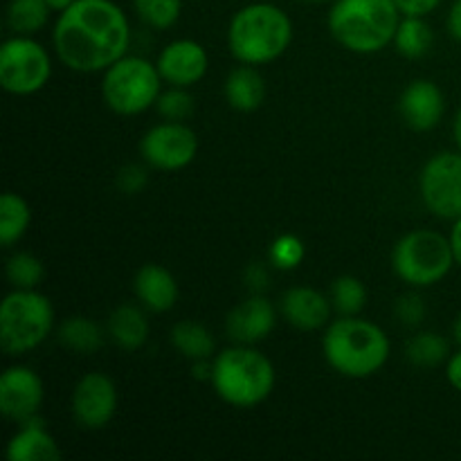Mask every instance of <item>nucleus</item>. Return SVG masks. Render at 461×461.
I'll list each match as a JSON object with an SVG mask.
<instances>
[{
    "label": "nucleus",
    "mask_w": 461,
    "mask_h": 461,
    "mask_svg": "<svg viewBox=\"0 0 461 461\" xmlns=\"http://www.w3.org/2000/svg\"><path fill=\"white\" fill-rule=\"evenodd\" d=\"M405 358L417 367H437L450 358V345L441 333L421 331L408 340Z\"/></svg>",
    "instance_id": "nucleus-27"
},
{
    "label": "nucleus",
    "mask_w": 461,
    "mask_h": 461,
    "mask_svg": "<svg viewBox=\"0 0 461 461\" xmlns=\"http://www.w3.org/2000/svg\"><path fill=\"white\" fill-rule=\"evenodd\" d=\"M133 9L151 30H169L183 14V0H133Z\"/></svg>",
    "instance_id": "nucleus-29"
},
{
    "label": "nucleus",
    "mask_w": 461,
    "mask_h": 461,
    "mask_svg": "<svg viewBox=\"0 0 461 461\" xmlns=\"http://www.w3.org/2000/svg\"><path fill=\"white\" fill-rule=\"evenodd\" d=\"M435 43V32L428 25L426 18L421 16H403L396 30L394 45L399 54L405 59H421L426 57Z\"/></svg>",
    "instance_id": "nucleus-25"
},
{
    "label": "nucleus",
    "mask_w": 461,
    "mask_h": 461,
    "mask_svg": "<svg viewBox=\"0 0 461 461\" xmlns=\"http://www.w3.org/2000/svg\"><path fill=\"white\" fill-rule=\"evenodd\" d=\"M327 363L347 378H369L385 367L390 338L378 324L356 315H340L329 322L322 338Z\"/></svg>",
    "instance_id": "nucleus-2"
},
{
    "label": "nucleus",
    "mask_w": 461,
    "mask_h": 461,
    "mask_svg": "<svg viewBox=\"0 0 461 461\" xmlns=\"http://www.w3.org/2000/svg\"><path fill=\"white\" fill-rule=\"evenodd\" d=\"M275 365L255 345L228 347L212 360V387L232 408H257L275 390Z\"/></svg>",
    "instance_id": "nucleus-4"
},
{
    "label": "nucleus",
    "mask_w": 461,
    "mask_h": 461,
    "mask_svg": "<svg viewBox=\"0 0 461 461\" xmlns=\"http://www.w3.org/2000/svg\"><path fill=\"white\" fill-rule=\"evenodd\" d=\"M214 360V358H212ZM212 360H196L192 367L194 378H201V381H212Z\"/></svg>",
    "instance_id": "nucleus-40"
},
{
    "label": "nucleus",
    "mask_w": 461,
    "mask_h": 461,
    "mask_svg": "<svg viewBox=\"0 0 461 461\" xmlns=\"http://www.w3.org/2000/svg\"><path fill=\"white\" fill-rule=\"evenodd\" d=\"M106 333L120 349L124 351H138L147 345L149 333V320L144 315L142 304H120L111 315H108Z\"/></svg>",
    "instance_id": "nucleus-20"
},
{
    "label": "nucleus",
    "mask_w": 461,
    "mask_h": 461,
    "mask_svg": "<svg viewBox=\"0 0 461 461\" xmlns=\"http://www.w3.org/2000/svg\"><path fill=\"white\" fill-rule=\"evenodd\" d=\"M421 201L435 216L457 221L461 216V151H441L423 165Z\"/></svg>",
    "instance_id": "nucleus-10"
},
{
    "label": "nucleus",
    "mask_w": 461,
    "mask_h": 461,
    "mask_svg": "<svg viewBox=\"0 0 461 461\" xmlns=\"http://www.w3.org/2000/svg\"><path fill=\"white\" fill-rule=\"evenodd\" d=\"M403 18L394 0H336L329 12V32L354 54H374L394 43Z\"/></svg>",
    "instance_id": "nucleus-5"
},
{
    "label": "nucleus",
    "mask_w": 461,
    "mask_h": 461,
    "mask_svg": "<svg viewBox=\"0 0 461 461\" xmlns=\"http://www.w3.org/2000/svg\"><path fill=\"white\" fill-rule=\"evenodd\" d=\"M446 25H448V32L453 39H457L461 43V0H455L453 7H450L448 12V21H446Z\"/></svg>",
    "instance_id": "nucleus-38"
},
{
    "label": "nucleus",
    "mask_w": 461,
    "mask_h": 461,
    "mask_svg": "<svg viewBox=\"0 0 461 461\" xmlns=\"http://www.w3.org/2000/svg\"><path fill=\"white\" fill-rule=\"evenodd\" d=\"M45 399V387L39 374L25 365L7 367L0 376V414L7 421L25 423L39 417Z\"/></svg>",
    "instance_id": "nucleus-13"
},
{
    "label": "nucleus",
    "mask_w": 461,
    "mask_h": 461,
    "mask_svg": "<svg viewBox=\"0 0 461 461\" xmlns=\"http://www.w3.org/2000/svg\"><path fill=\"white\" fill-rule=\"evenodd\" d=\"M225 99L239 113H252L264 104L266 81L255 66L241 63L225 79Z\"/></svg>",
    "instance_id": "nucleus-21"
},
{
    "label": "nucleus",
    "mask_w": 461,
    "mask_h": 461,
    "mask_svg": "<svg viewBox=\"0 0 461 461\" xmlns=\"http://www.w3.org/2000/svg\"><path fill=\"white\" fill-rule=\"evenodd\" d=\"M396 7L401 9L403 16H421L426 18L428 14L435 12L444 0H394Z\"/></svg>",
    "instance_id": "nucleus-36"
},
{
    "label": "nucleus",
    "mask_w": 461,
    "mask_h": 461,
    "mask_svg": "<svg viewBox=\"0 0 461 461\" xmlns=\"http://www.w3.org/2000/svg\"><path fill=\"white\" fill-rule=\"evenodd\" d=\"M304 3H327V0H304Z\"/></svg>",
    "instance_id": "nucleus-44"
},
{
    "label": "nucleus",
    "mask_w": 461,
    "mask_h": 461,
    "mask_svg": "<svg viewBox=\"0 0 461 461\" xmlns=\"http://www.w3.org/2000/svg\"><path fill=\"white\" fill-rule=\"evenodd\" d=\"M277 309L266 295H250L225 318V333L237 345H257L273 333Z\"/></svg>",
    "instance_id": "nucleus-15"
},
{
    "label": "nucleus",
    "mask_w": 461,
    "mask_h": 461,
    "mask_svg": "<svg viewBox=\"0 0 461 461\" xmlns=\"http://www.w3.org/2000/svg\"><path fill=\"white\" fill-rule=\"evenodd\" d=\"M5 273H7L9 284L14 288H39V284L43 282L45 268L41 264L39 257H34L32 252H16L7 259L5 266Z\"/></svg>",
    "instance_id": "nucleus-30"
},
{
    "label": "nucleus",
    "mask_w": 461,
    "mask_h": 461,
    "mask_svg": "<svg viewBox=\"0 0 461 461\" xmlns=\"http://www.w3.org/2000/svg\"><path fill=\"white\" fill-rule=\"evenodd\" d=\"M171 347L185 358L196 363V360H212L216 351V340L210 329L194 320L176 322L171 329Z\"/></svg>",
    "instance_id": "nucleus-22"
},
{
    "label": "nucleus",
    "mask_w": 461,
    "mask_h": 461,
    "mask_svg": "<svg viewBox=\"0 0 461 461\" xmlns=\"http://www.w3.org/2000/svg\"><path fill=\"white\" fill-rule=\"evenodd\" d=\"M61 457L57 439L45 430L39 417L21 423L7 444L9 461H61Z\"/></svg>",
    "instance_id": "nucleus-19"
},
{
    "label": "nucleus",
    "mask_w": 461,
    "mask_h": 461,
    "mask_svg": "<svg viewBox=\"0 0 461 461\" xmlns=\"http://www.w3.org/2000/svg\"><path fill=\"white\" fill-rule=\"evenodd\" d=\"M162 81L165 79L156 63L135 54H124L104 70L102 97L117 115H140L156 106Z\"/></svg>",
    "instance_id": "nucleus-8"
},
{
    "label": "nucleus",
    "mask_w": 461,
    "mask_h": 461,
    "mask_svg": "<svg viewBox=\"0 0 461 461\" xmlns=\"http://www.w3.org/2000/svg\"><path fill=\"white\" fill-rule=\"evenodd\" d=\"M329 297L338 315H358L367 304V288L354 275H340L333 279Z\"/></svg>",
    "instance_id": "nucleus-28"
},
{
    "label": "nucleus",
    "mask_w": 461,
    "mask_h": 461,
    "mask_svg": "<svg viewBox=\"0 0 461 461\" xmlns=\"http://www.w3.org/2000/svg\"><path fill=\"white\" fill-rule=\"evenodd\" d=\"M156 111L169 122H185L194 113V97L187 88L169 86L156 102Z\"/></svg>",
    "instance_id": "nucleus-32"
},
{
    "label": "nucleus",
    "mask_w": 461,
    "mask_h": 461,
    "mask_svg": "<svg viewBox=\"0 0 461 461\" xmlns=\"http://www.w3.org/2000/svg\"><path fill=\"white\" fill-rule=\"evenodd\" d=\"M52 75L48 50L32 36L7 39L0 48V86L9 95H34L45 88Z\"/></svg>",
    "instance_id": "nucleus-9"
},
{
    "label": "nucleus",
    "mask_w": 461,
    "mask_h": 461,
    "mask_svg": "<svg viewBox=\"0 0 461 461\" xmlns=\"http://www.w3.org/2000/svg\"><path fill=\"white\" fill-rule=\"evenodd\" d=\"M52 43L59 61L70 70L104 72L129 52V18L113 0H75L59 14Z\"/></svg>",
    "instance_id": "nucleus-1"
},
{
    "label": "nucleus",
    "mask_w": 461,
    "mask_h": 461,
    "mask_svg": "<svg viewBox=\"0 0 461 461\" xmlns=\"http://www.w3.org/2000/svg\"><path fill=\"white\" fill-rule=\"evenodd\" d=\"M149 183L147 169L142 165H126L117 174V187L124 194H140Z\"/></svg>",
    "instance_id": "nucleus-34"
},
{
    "label": "nucleus",
    "mask_w": 461,
    "mask_h": 461,
    "mask_svg": "<svg viewBox=\"0 0 461 461\" xmlns=\"http://www.w3.org/2000/svg\"><path fill=\"white\" fill-rule=\"evenodd\" d=\"M293 41V21L273 3H250L239 9L228 27V48L239 63L264 66L282 57Z\"/></svg>",
    "instance_id": "nucleus-3"
},
{
    "label": "nucleus",
    "mask_w": 461,
    "mask_h": 461,
    "mask_svg": "<svg viewBox=\"0 0 461 461\" xmlns=\"http://www.w3.org/2000/svg\"><path fill=\"white\" fill-rule=\"evenodd\" d=\"M331 297L311 286H293L279 300V313L300 331H318L331 320Z\"/></svg>",
    "instance_id": "nucleus-17"
},
{
    "label": "nucleus",
    "mask_w": 461,
    "mask_h": 461,
    "mask_svg": "<svg viewBox=\"0 0 461 461\" xmlns=\"http://www.w3.org/2000/svg\"><path fill=\"white\" fill-rule=\"evenodd\" d=\"M450 246H453L455 261L461 268V216L457 221H453V230H450Z\"/></svg>",
    "instance_id": "nucleus-39"
},
{
    "label": "nucleus",
    "mask_w": 461,
    "mask_h": 461,
    "mask_svg": "<svg viewBox=\"0 0 461 461\" xmlns=\"http://www.w3.org/2000/svg\"><path fill=\"white\" fill-rule=\"evenodd\" d=\"M399 111L405 124L414 131H430L441 122L446 111L444 93L430 79H414L405 86L399 99Z\"/></svg>",
    "instance_id": "nucleus-16"
},
{
    "label": "nucleus",
    "mask_w": 461,
    "mask_h": 461,
    "mask_svg": "<svg viewBox=\"0 0 461 461\" xmlns=\"http://www.w3.org/2000/svg\"><path fill=\"white\" fill-rule=\"evenodd\" d=\"M45 3H48V7L52 9V12H66L68 7H70L72 3H75V0H45Z\"/></svg>",
    "instance_id": "nucleus-41"
},
{
    "label": "nucleus",
    "mask_w": 461,
    "mask_h": 461,
    "mask_svg": "<svg viewBox=\"0 0 461 461\" xmlns=\"http://www.w3.org/2000/svg\"><path fill=\"white\" fill-rule=\"evenodd\" d=\"M243 284L250 291V295H264L270 286L268 266L264 261H255V264L248 266L246 273H243Z\"/></svg>",
    "instance_id": "nucleus-35"
},
{
    "label": "nucleus",
    "mask_w": 461,
    "mask_h": 461,
    "mask_svg": "<svg viewBox=\"0 0 461 461\" xmlns=\"http://www.w3.org/2000/svg\"><path fill=\"white\" fill-rule=\"evenodd\" d=\"M396 318H399L401 324L405 327H419V324L426 320V302L419 293H405V295L399 297L394 306Z\"/></svg>",
    "instance_id": "nucleus-33"
},
{
    "label": "nucleus",
    "mask_w": 461,
    "mask_h": 461,
    "mask_svg": "<svg viewBox=\"0 0 461 461\" xmlns=\"http://www.w3.org/2000/svg\"><path fill=\"white\" fill-rule=\"evenodd\" d=\"M453 135H455V144H457V149L461 151V108L453 120Z\"/></svg>",
    "instance_id": "nucleus-42"
},
{
    "label": "nucleus",
    "mask_w": 461,
    "mask_h": 461,
    "mask_svg": "<svg viewBox=\"0 0 461 461\" xmlns=\"http://www.w3.org/2000/svg\"><path fill=\"white\" fill-rule=\"evenodd\" d=\"M167 86L192 88L207 75L210 57L207 50L194 39H176L162 48L156 61Z\"/></svg>",
    "instance_id": "nucleus-14"
},
{
    "label": "nucleus",
    "mask_w": 461,
    "mask_h": 461,
    "mask_svg": "<svg viewBox=\"0 0 461 461\" xmlns=\"http://www.w3.org/2000/svg\"><path fill=\"white\" fill-rule=\"evenodd\" d=\"M306 257V246L295 234H279L268 250V264L277 270H295Z\"/></svg>",
    "instance_id": "nucleus-31"
},
{
    "label": "nucleus",
    "mask_w": 461,
    "mask_h": 461,
    "mask_svg": "<svg viewBox=\"0 0 461 461\" xmlns=\"http://www.w3.org/2000/svg\"><path fill=\"white\" fill-rule=\"evenodd\" d=\"M54 329V306L36 288H14L0 306V347L23 356L43 345Z\"/></svg>",
    "instance_id": "nucleus-6"
},
{
    "label": "nucleus",
    "mask_w": 461,
    "mask_h": 461,
    "mask_svg": "<svg viewBox=\"0 0 461 461\" xmlns=\"http://www.w3.org/2000/svg\"><path fill=\"white\" fill-rule=\"evenodd\" d=\"M198 153V135L185 122H160L140 140V156L158 171H180Z\"/></svg>",
    "instance_id": "nucleus-11"
},
{
    "label": "nucleus",
    "mask_w": 461,
    "mask_h": 461,
    "mask_svg": "<svg viewBox=\"0 0 461 461\" xmlns=\"http://www.w3.org/2000/svg\"><path fill=\"white\" fill-rule=\"evenodd\" d=\"M133 291L140 304L151 313H167L178 302V282L174 275L158 264H144L135 273Z\"/></svg>",
    "instance_id": "nucleus-18"
},
{
    "label": "nucleus",
    "mask_w": 461,
    "mask_h": 461,
    "mask_svg": "<svg viewBox=\"0 0 461 461\" xmlns=\"http://www.w3.org/2000/svg\"><path fill=\"white\" fill-rule=\"evenodd\" d=\"M32 212L25 198L16 192H5L0 198V243L12 248L25 237L30 228Z\"/></svg>",
    "instance_id": "nucleus-24"
},
{
    "label": "nucleus",
    "mask_w": 461,
    "mask_h": 461,
    "mask_svg": "<svg viewBox=\"0 0 461 461\" xmlns=\"http://www.w3.org/2000/svg\"><path fill=\"white\" fill-rule=\"evenodd\" d=\"M446 378L455 390L461 392V349L446 360Z\"/></svg>",
    "instance_id": "nucleus-37"
},
{
    "label": "nucleus",
    "mask_w": 461,
    "mask_h": 461,
    "mask_svg": "<svg viewBox=\"0 0 461 461\" xmlns=\"http://www.w3.org/2000/svg\"><path fill=\"white\" fill-rule=\"evenodd\" d=\"M457 266L450 237L435 230H412L396 241L392 250V268L408 286H435Z\"/></svg>",
    "instance_id": "nucleus-7"
},
{
    "label": "nucleus",
    "mask_w": 461,
    "mask_h": 461,
    "mask_svg": "<svg viewBox=\"0 0 461 461\" xmlns=\"http://www.w3.org/2000/svg\"><path fill=\"white\" fill-rule=\"evenodd\" d=\"M453 336L455 340H457V345L461 347V315L457 320H455V327H453Z\"/></svg>",
    "instance_id": "nucleus-43"
},
{
    "label": "nucleus",
    "mask_w": 461,
    "mask_h": 461,
    "mask_svg": "<svg viewBox=\"0 0 461 461\" xmlns=\"http://www.w3.org/2000/svg\"><path fill=\"white\" fill-rule=\"evenodd\" d=\"M59 342L66 347L68 351H75V354H95L104 347V329L97 322H93L90 318L84 315H75V318H68L66 322L59 327L57 333Z\"/></svg>",
    "instance_id": "nucleus-23"
},
{
    "label": "nucleus",
    "mask_w": 461,
    "mask_h": 461,
    "mask_svg": "<svg viewBox=\"0 0 461 461\" xmlns=\"http://www.w3.org/2000/svg\"><path fill=\"white\" fill-rule=\"evenodd\" d=\"M115 381L104 372H88L77 381L72 390V417L86 430H102L117 412Z\"/></svg>",
    "instance_id": "nucleus-12"
},
{
    "label": "nucleus",
    "mask_w": 461,
    "mask_h": 461,
    "mask_svg": "<svg viewBox=\"0 0 461 461\" xmlns=\"http://www.w3.org/2000/svg\"><path fill=\"white\" fill-rule=\"evenodd\" d=\"M50 14L45 0H9L7 25L16 36H34L48 25Z\"/></svg>",
    "instance_id": "nucleus-26"
}]
</instances>
